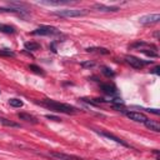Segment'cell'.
<instances>
[{
  "mask_svg": "<svg viewBox=\"0 0 160 160\" xmlns=\"http://www.w3.org/2000/svg\"><path fill=\"white\" fill-rule=\"evenodd\" d=\"M160 20V14H149V15H144L139 19L140 24L144 25H149V24H155Z\"/></svg>",
  "mask_w": 160,
  "mask_h": 160,
  "instance_id": "6",
  "label": "cell"
},
{
  "mask_svg": "<svg viewBox=\"0 0 160 160\" xmlns=\"http://www.w3.org/2000/svg\"><path fill=\"white\" fill-rule=\"evenodd\" d=\"M45 118H46V119H50V120H54V121H60V119H59L58 116H54V115H50V114L45 115Z\"/></svg>",
  "mask_w": 160,
  "mask_h": 160,
  "instance_id": "23",
  "label": "cell"
},
{
  "mask_svg": "<svg viewBox=\"0 0 160 160\" xmlns=\"http://www.w3.org/2000/svg\"><path fill=\"white\" fill-rule=\"evenodd\" d=\"M80 66H81V68H85V69H86V68L90 69V68H94V66H95V62L88 60V61H82V62H80Z\"/></svg>",
  "mask_w": 160,
  "mask_h": 160,
  "instance_id": "22",
  "label": "cell"
},
{
  "mask_svg": "<svg viewBox=\"0 0 160 160\" xmlns=\"http://www.w3.org/2000/svg\"><path fill=\"white\" fill-rule=\"evenodd\" d=\"M99 134H100L101 136L106 138V139H110V140H112V141H115V142H118V144L122 145V146L130 148V145H129L128 142H125L122 139H120V138H118V136H115V135H112V134H110V132H106V131H99Z\"/></svg>",
  "mask_w": 160,
  "mask_h": 160,
  "instance_id": "8",
  "label": "cell"
},
{
  "mask_svg": "<svg viewBox=\"0 0 160 160\" xmlns=\"http://www.w3.org/2000/svg\"><path fill=\"white\" fill-rule=\"evenodd\" d=\"M144 124H145V126H146L148 129H150L151 131H155V132H159V131H160V122L156 121V120H150V119H148Z\"/></svg>",
  "mask_w": 160,
  "mask_h": 160,
  "instance_id": "11",
  "label": "cell"
},
{
  "mask_svg": "<svg viewBox=\"0 0 160 160\" xmlns=\"http://www.w3.org/2000/svg\"><path fill=\"white\" fill-rule=\"evenodd\" d=\"M51 158H54L55 160H85L82 158H79L76 155H69V154H64V152H58V151H51L49 154Z\"/></svg>",
  "mask_w": 160,
  "mask_h": 160,
  "instance_id": "5",
  "label": "cell"
},
{
  "mask_svg": "<svg viewBox=\"0 0 160 160\" xmlns=\"http://www.w3.org/2000/svg\"><path fill=\"white\" fill-rule=\"evenodd\" d=\"M94 9L99 11H105V12H115L119 11V6H108L104 4H94Z\"/></svg>",
  "mask_w": 160,
  "mask_h": 160,
  "instance_id": "9",
  "label": "cell"
},
{
  "mask_svg": "<svg viewBox=\"0 0 160 160\" xmlns=\"http://www.w3.org/2000/svg\"><path fill=\"white\" fill-rule=\"evenodd\" d=\"M88 52H98V54H102V55H108L110 51L106 48H99V46H91L86 49Z\"/></svg>",
  "mask_w": 160,
  "mask_h": 160,
  "instance_id": "13",
  "label": "cell"
},
{
  "mask_svg": "<svg viewBox=\"0 0 160 160\" xmlns=\"http://www.w3.org/2000/svg\"><path fill=\"white\" fill-rule=\"evenodd\" d=\"M9 104H10L12 108H21V106L24 105V102H22L20 99H18V98H11V99H9Z\"/></svg>",
  "mask_w": 160,
  "mask_h": 160,
  "instance_id": "16",
  "label": "cell"
},
{
  "mask_svg": "<svg viewBox=\"0 0 160 160\" xmlns=\"http://www.w3.org/2000/svg\"><path fill=\"white\" fill-rule=\"evenodd\" d=\"M59 34V30L54 26H49V25H40L39 28H36L34 31H31V35H56Z\"/></svg>",
  "mask_w": 160,
  "mask_h": 160,
  "instance_id": "3",
  "label": "cell"
},
{
  "mask_svg": "<svg viewBox=\"0 0 160 160\" xmlns=\"http://www.w3.org/2000/svg\"><path fill=\"white\" fill-rule=\"evenodd\" d=\"M29 69L30 70H32L34 72H36V74H40V75H45V72L42 71V69L41 68H39L38 65H34V64H31V65H29Z\"/></svg>",
  "mask_w": 160,
  "mask_h": 160,
  "instance_id": "21",
  "label": "cell"
},
{
  "mask_svg": "<svg viewBox=\"0 0 160 160\" xmlns=\"http://www.w3.org/2000/svg\"><path fill=\"white\" fill-rule=\"evenodd\" d=\"M40 104L46 106L48 109H50L52 111H56V112H64V114H69V115L79 112V110L75 106L69 105V104H64V102H59V101H55V100H51V99L41 100Z\"/></svg>",
  "mask_w": 160,
  "mask_h": 160,
  "instance_id": "1",
  "label": "cell"
},
{
  "mask_svg": "<svg viewBox=\"0 0 160 160\" xmlns=\"http://www.w3.org/2000/svg\"><path fill=\"white\" fill-rule=\"evenodd\" d=\"M24 48H25L26 50L34 51V50L40 49V44H39V42H36V41H28V42H25V44H24Z\"/></svg>",
  "mask_w": 160,
  "mask_h": 160,
  "instance_id": "14",
  "label": "cell"
},
{
  "mask_svg": "<svg viewBox=\"0 0 160 160\" xmlns=\"http://www.w3.org/2000/svg\"><path fill=\"white\" fill-rule=\"evenodd\" d=\"M0 122L4 124L5 126H12V128H19V126H20L19 124H16V122H14V121H10V120H8V119H5V118H1V116H0Z\"/></svg>",
  "mask_w": 160,
  "mask_h": 160,
  "instance_id": "17",
  "label": "cell"
},
{
  "mask_svg": "<svg viewBox=\"0 0 160 160\" xmlns=\"http://www.w3.org/2000/svg\"><path fill=\"white\" fill-rule=\"evenodd\" d=\"M38 4H41V5H55V6H59V5L71 4V1H69V0H65V1H38Z\"/></svg>",
  "mask_w": 160,
  "mask_h": 160,
  "instance_id": "15",
  "label": "cell"
},
{
  "mask_svg": "<svg viewBox=\"0 0 160 160\" xmlns=\"http://www.w3.org/2000/svg\"><path fill=\"white\" fill-rule=\"evenodd\" d=\"M0 55L1 56H11V58H14L15 52L12 50H10V49H0Z\"/></svg>",
  "mask_w": 160,
  "mask_h": 160,
  "instance_id": "20",
  "label": "cell"
},
{
  "mask_svg": "<svg viewBox=\"0 0 160 160\" xmlns=\"http://www.w3.org/2000/svg\"><path fill=\"white\" fill-rule=\"evenodd\" d=\"M152 74H156V75H159L160 74V66H155L154 69H152V71H151Z\"/></svg>",
  "mask_w": 160,
  "mask_h": 160,
  "instance_id": "24",
  "label": "cell"
},
{
  "mask_svg": "<svg viewBox=\"0 0 160 160\" xmlns=\"http://www.w3.org/2000/svg\"><path fill=\"white\" fill-rule=\"evenodd\" d=\"M139 51H141L142 54H145L146 56H150V58H158V52L155 51V50H149V49H141V50H139Z\"/></svg>",
  "mask_w": 160,
  "mask_h": 160,
  "instance_id": "19",
  "label": "cell"
},
{
  "mask_svg": "<svg viewBox=\"0 0 160 160\" xmlns=\"http://www.w3.org/2000/svg\"><path fill=\"white\" fill-rule=\"evenodd\" d=\"M18 116H19V119L25 120V121H28V122H31V124H38V119H36L35 116H32V115L28 114V112H19V114H18Z\"/></svg>",
  "mask_w": 160,
  "mask_h": 160,
  "instance_id": "12",
  "label": "cell"
},
{
  "mask_svg": "<svg viewBox=\"0 0 160 160\" xmlns=\"http://www.w3.org/2000/svg\"><path fill=\"white\" fill-rule=\"evenodd\" d=\"M101 72H102L105 76H108V78H114V76H115V72H114L110 68H108V66H102V68H101Z\"/></svg>",
  "mask_w": 160,
  "mask_h": 160,
  "instance_id": "18",
  "label": "cell"
},
{
  "mask_svg": "<svg viewBox=\"0 0 160 160\" xmlns=\"http://www.w3.org/2000/svg\"><path fill=\"white\" fill-rule=\"evenodd\" d=\"M86 12L88 11L85 9H64V10L52 11L51 14L55 16H60V18H79V16L86 15Z\"/></svg>",
  "mask_w": 160,
  "mask_h": 160,
  "instance_id": "2",
  "label": "cell"
},
{
  "mask_svg": "<svg viewBox=\"0 0 160 160\" xmlns=\"http://www.w3.org/2000/svg\"><path fill=\"white\" fill-rule=\"evenodd\" d=\"M125 115H126L130 120L136 121V122H145V121L148 120V118H146L145 114H142V112H138V111H126Z\"/></svg>",
  "mask_w": 160,
  "mask_h": 160,
  "instance_id": "7",
  "label": "cell"
},
{
  "mask_svg": "<svg viewBox=\"0 0 160 160\" xmlns=\"http://www.w3.org/2000/svg\"><path fill=\"white\" fill-rule=\"evenodd\" d=\"M100 89H101L106 95H110V96L116 95V92H118L116 88H115L114 85H111V84H101V85H100Z\"/></svg>",
  "mask_w": 160,
  "mask_h": 160,
  "instance_id": "10",
  "label": "cell"
},
{
  "mask_svg": "<svg viewBox=\"0 0 160 160\" xmlns=\"http://www.w3.org/2000/svg\"><path fill=\"white\" fill-rule=\"evenodd\" d=\"M125 61H126L130 66H132L134 69H141V68H144L145 65L152 62L151 60H150V61H145V60H141V59H139V58H136V56H134V55H126V56H125Z\"/></svg>",
  "mask_w": 160,
  "mask_h": 160,
  "instance_id": "4",
  "label": "cell"
}]
</instances>
